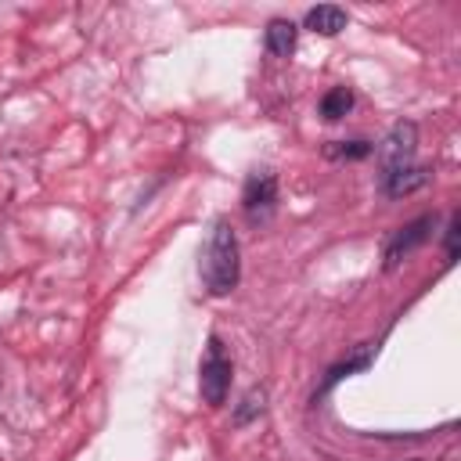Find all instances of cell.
Here are the masks:
<instances>
[{
	"mask_svg": "<svg viewBox=\"0 0 461 461\" xmlns=\"http://www.w3.org/2000/svg\"><path fill=\"white\" fill-rule=\"evenodd\" d=\"M414 144H418V126H414L411 119H400V122L385 133V140L378 144V166H382V176L396 173L400 166H411V158H414Z\"/></svg>",
	"mask_w": 461,
	"mask_h": 461,
	"instance_id": "3957f363",
	"label": "cell"
},
{
	"mask_svg": "<svg viewBox=\"0 0 461 461\" xmlns=\"http://www.w3.org/2000/svg\"><path fill=\"white\" fill-rule=\"evenodd\" d=\"M241 205L249 212V220H267L277 205V176L270 169H259L245 180V191H241Z\"/></svg>",
	"mask_w": 461,
	"mask_h": 461,
	"instance_id": "277c9868",
	"label": "cell"
},
{
	"mask_svg": "<svg viewBox=\"0 0 461 461\" xmlns=\"http://www.w3.org/2000/svg\"><path fill=\"white\" fill-rule=\"evenodd\" d=\"M346 22H349L346 11L335 7V4H321V7H313V11L306 14V29H313V32H321V36H335V32H342Z\"/></svg>",
	"mask_w": 461,
	"mask_h": 461,
	"instance_id": "52a82bcc",
	"label": "cell"
},
{
	"mask_svg": "<svg viewBox=\"0 0 461 461\" xmlns=\"http://www.w3.org/2000/svg\"><path fill=\"white\" fill-rule=\"evenodd\" d=\"M457 223H461V220L450 216V227H447V256H450V259L457 256Z\"/></svg>",
	"mask_w": 461,
	"mask_h": 461,
	"instance_id": "7c38bea8",
	"label": "cell"
},
{
	"mask_svg": "<svg viewBox=\"0 0 461 461\" xmlns=\"http://www.w3.org/2000/svg\"><path fill=\"white\" fill-rule=\"evenodd\" d=\"M292 47H295V25H292L288 18H274V22L267 25V50H270L274 58H288Z\"/></svg>",
	"mask_w": 461,
	"mask_h": 461,
	"instance_id": "ba28073f",
	"label": "cell"
},
{
	"mask_svg": "<svg viewBox=\"0 0 461 461\" xmlns=\"http://www.w3.org/2000/svg\"><path fill=\"white\" fill-rule=\"evenodd\" d=\"M429 230H432V216H418V220H411L407 227L393 230V238L385 241V270H393L403 256H411V252L429 238Z\"/></svg>",
	"mask_w": 461,
	"mask_h": 461,
	"instance_id": "5b68a950",
	"label": "cell"
},
{
	"mask_svg": "<svg viewBox=\"0 0 461 461\" xmlns=\"http://www.w3.org/2000/svg\"><path fill=\"white\" fill-rule=\"evenodd\" d=\"M429 184V169L425 166H400L396 173H389V176H382V191L389 194V198H403V194H411V191H418V187H425Z\"/></svg>",
	"mask_w": 461,
	"mask_h": 461,
	"instance_id": "8992f818",
	"label": "cell"
},
{
	"mask_svg": "<svg viewBox=\"0 0 461 461\" xmlns=\"http://www.w3.org/2000/svg\"><path fill=\"white\" fill-rule=\"evenodd\" d=\"M324 151H328V158H367L375 148L367 140H335Z\"/></svg>",
	"mask_w": 461,
	"mask_h": 461,
	"instance_id": "8fae6325",
	"label": "cell"
},
{
	"mask_svg": "<svg viewBox=\"0 0 461 461\" xmlns=\"http://www.w3.org/2000/svg\"><path fill=\"white\" fill-rule=\"evenodd\" d=\"M241 277V259H238V238L227 220H216L202 252V281L209 295H227L238 288Z\"/></svg>",
	"mask_w": 461,
	"mask_h": 461,
	"instance_id": "6da1fadb",
	"label": "cell"
},
{
	"mask_svg": "<svg viewBox=\"0 0 461 461\" xmlns=\"http://www.w3.org/2000/svg\"><path fill=\"white\" fill-rule=\"evenodd\" d=\"M263 403H267V389H263V385H252V389L241 396V407L234 411V425H249L256 414H263Z\"/></svg>",
	"mask_w": 461,
	"mask_h": 461,
	"instance_id": "30bf717a",
	"label": "cell"
},
{
	"mask_svg": "<svg viewBox=\"0 0 461 461\" xmlns=\"http://www.w3.org/2000/svg\"><path fill=\"white\" fill-rule=\"evenodd\" d=\"M198 389H202V400L209 407H220L227 400V389H230V357L223 353V342L220 339H209V349H205V360H202V375H198Z\"/></svg>",
	"mask_w": 461,
	"mask_h": 461,
	"instance_id": "7a4b0ae2",
	"label": "cell"
},
{
	"mask_svg": "<svg viewBox=\"0 0 461 461\" xmlns=\"http://www.w3.org/2000/svg\"><path fill=\"white\" fill-rule=\"evenodd\" d=\"M353 108V94H349V86H331L324 97H321V115L324 119H342L346 112Z\"/></svg>",
	"mask_w": 461,
	"mask_h": 461,
	"instance_id": "9c48e42d",
	"label": "cell"
}]
</instances>
